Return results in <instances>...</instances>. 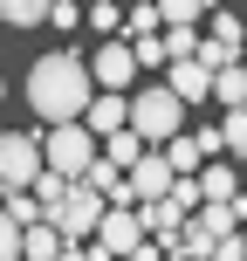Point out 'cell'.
<instances>
[{"mask_svg": "<svg viewBox=\"0 0 247 261\" xmlns=\"http://www.w3.org/2000/svg\"><path fill=\"white\" fill-rule=\"evenodd\" d=\"M96 248H103L110 261H130V254L144 248V213L138 206H110L103 227H96Z\"/></svg>", "mask_w": 247, "mask_h": 261, "instance_id": "8992f818", "label": "cell"}, {"mask_svg": "<svg viewBox=\"0 0 247 261\" xmlns=\"http://www.w3.org/2000/svg\"><path fill=\"white\" fill-rule=\"evenodd\" d=\"M144 151H151V144H144L138 130H117V138H103V158H110V165H117V172H130V165H138Z\"/></svg>", "mask_w": 247, "mask_h": 261, "instance_id": "2e32d148", "label": "cell"}, {"mask_svg": "<svg viewBox=\"0 0 247 261\" xmlns=\"http://www.w3.org/2000/svg\"><path fill=\"white\" fill-rule=\"evenodd\" d=\"M28 193H35V199H41V213H55V206H62V199H69V193H76V179H62V172H41V179H35V186H28Z\"/></svg>", "mask_w": 247, "mask_h": 261, "instance_id": "d6986e66", "label": "cell"}, {"mask_svg": "<svg viewBox=\"0 0 247 261\" xmlns=\"http://www.w3.org/2000/svg\"><path fill=\"white\" fill-rule=\"evenodd\" d=\"M55 254H62V234H55L48 220H41V227H28V234H21V261H55Z\"/></svg>", "mask_w": 247, "mask_h": 261, "instance_id": "e0dca14e", "label": "cell"}, {"mask_svg": "<svg viewBox=\"0 0 247 261\" xmlns=\"http://www.w3.org/2000/svg\"><path fill=\"white\" fill-rule=\"evenodd\" d=\"M21 234L28 227L14 220V213H0V261H21Z\"/></svg>", "mask_w": 247, "mask_h": 261, "instance_id": "4316f807", "label": "cell"}, {"mask_svg": "<svg viewBox=\"0 0 247 261\" xmlns=\"http://www.w3.org/2000/svg\"><path fill=\"white\" fill-rule=\"evenodd\" d=\"M234 193H240V172L234 165H206V172H199V206H227Z\"/></svg>", "mask_w": 247, "mask_h": 261, "instance_id": "7c38bea8", "label": "cell"}, {"mask_svg": "<svg viewBox=\"0 0 247 261\" xmlns=\"http://www.w3.org/2000/svg\"><path fill=\"white\" fill-rule=\"evenodd\" d=\"M240 35H247V21H240V14L213 7V41H227V48H240Z\"/></svg>", "mask_w": 247, "mask_h": 261, "instance_id": "d4e9b609", "label": "cell"}, {"mask_svg": "<svg viewBox=\"0 0 247 261\" xmlns=\"http://www.w3.org/2000/svg\"><path fill=\"white\" fill-rule=\"evenodd\" d=\"M213 261H247V241H240V234H227V241H213Z\"/></svg>", "mask_w": 247, "mask_h": 261, "instance_id": "f546056e", "label": "cell"}, {"mask_svg": "<svg viewBox=\"0 0 247 261\" xmlns=\"http://www.w3.org/2000/svg\"><path fill=\"white\" fill-rule=\"evenodd\" d=\"M96 130V138H117V130H130V96H117V90H103V96H90V117H83Z\"/></svg>", "mask_w": 247, "mask_h": 261, "instance_id": "30bf717a", "label": "cell"}, {"mask_svg": "<svg viewBox=\"0 0 247 261\" xmlns=\"http://www.w3.org/2000/svg\"><path fill=\"white\" fill-rule=\"evenodd\" d=\"M90 28H96V35H117V28H124L117 0H90Z\"/></svg>", "mask_w": 247, "mask_h": 261, "instance_id": "484cf974", "label": "cell"}, {"mask_svg": "<svg viewBox=\"0 0 247 261\" xmlns=\"http://www.w3.org/2000/svg\"><path fill=\"white\" fill-rule=\"evenodd\" d=\"M220 144L234 158H247V110H227V117H220Z\"/></svg>", "mask_w": 247, "mask_h": 261, "instance_id": "cb8c5ba5", "label": "cell"}, {"mask_svg": "<svg viewBox=\"0 0 247 261\" xmlns=\"http://www.w3.org/2000/svg\"><path fill=\"white\" fill-rule=\"evenodd\" d=\"M0 103H7V76H0Z\"/></svg>", "mask_w": 247, "mask_h": 261, "instance_id": "d6a6232c", "label": "cell"}, {"mask_svg": "<svg viewBox=\"0 0 247 261\" xmlns=\"http://www.w3.org/2000/svg\"><path fill=\"white\" fill-rule=\"evenodd\" d=\"M124 179H130V199H138V206H151V199H165L172 186H179V172H172V158H165V151H144L138 165L124 172Z\"/></svg>", "mask_w": 247, "mask_h": 261, "instance_id": "ba28073f", "label": "cell"}, {"mask_svg": "<svg viewBox=\"0 0 247 261\" xmlns=\"http://www.w3.org/2000/svg\"><path fill=\"white\" fill-rule=\"evenodd\" d=\"M165 158H172V172H179V179H199V172H206V151H199L193 130H179V138L165 144Z\"/></svg>", "mask_w": 247, "mask_h": 261, "instance_id": "4fadbf2b", "label": "cell"}, {"mask_svg": "<svg viewBox=\"0 0 247 261\" xmlns=\"http://www.w3.org/2000/svg\"><path fill=\"white\" fill-rule=\"evenodd\" d=\"M130 130H138L144 144H172L185 130V103L165 83H144V96H130Z\"/></svg>", "mask_w": 247, "mask_h": 261, "instance_id": "3957f363", "label": "cell"}, {"mask_svg": "<svg viewBox=\"0 0 247 261\" xmlns=\"http://www.w3.org/2000/svg\"><path fill=\"white\" fill-rule=\"evenodd\" d=\"M90 83L96 90H130V83H138V55H130V41H103V48L90 55Z\"/></svg>", "mask_w": 247, "mask_h": 261, "instance_id": "52a82bcc", "label": "cell"}, {"mask_svg": "<svg viewBox=\"0 0 247 261\" xmlns=\"http://www.w3.org/2000/svg\"><path fill=\"white\" fill-rule=\"evenodd\" d=\"M124 35L144 41V35H165V21H158V0H138V7L124 14Z\"/></svg>", "mask_w": 247, "mask_h": 261, "instance_id": "ffe728a7", "label": "cell"}, {"mask_svg": "<svg viewBox=\"0 0 247 261\" xmlns=\"http://www.w3.org/2000/svg\"><path fill=\"white\" fill-rule=\"evenodd\" d=\"M41 138L35 130H7V138H0V193H28V186L41 179Z\"/></svg>", "mask_w": 247, "mask_h": 261, "instance_id": "5b68a950", "label": "cell"}, {"mask_svg": "<svg viewBox=\"0 0 247 261\" xmlns=\"http://www.w3.org/2000/svg\"><path fill=\"white\" fill-rule=\"evenodd\" d=\"M130 55H138V69H165V35H144V41H130Z\"/></svg>", "mask_w": 247, "mask_h": 261, "instance_id": "83f0119b", "label": "cell"}, {"mask_svg": "<svg viewBox=\"0 0 247 261\" xmlns=\"http://www.w3.org/2000/svg\"><path fill=\"white\" fill-rule=\"evenodd\" d=\"M199 55V28H165V62H193Z\"/></svg>", "mask_w": 247, "mask_h": 261, "instance_id": "603a6c76", "label": "cell"}, {"mask_svg": "<svg viewBox=\"0 0 247 261\" xmlns=\"http://www.w3.org/2000/svg\"><path fill=\"white\" fill-rule=\"evenodd\" d=\"M48 7H55V0H0V21H7V28H41Z\"/></svg>", "mask_w": 247, "mask_h": 261, "instance_id": "ac0fdd59", "label": "cell"}, {"mask_svg": "<svg viewBox=\"0 0 247 261\" xmlns=\"http://www.w3.org/2000/svg\"><path fill=\"white\" fill-rule=\"evenodd\" d=\"M96 158H103V138H96L90 124H55V130H41V165L62 172V179H90Z\"/></svg>", "mask_w": 247, "mask_h": 261, "instance_id": "7a4b0ae2", "label": "cell"}, {"mask_svg": "<svg viewBox=\"0 0 247 261\" xmlns=\"http://www.w3.org/2000/svg\"><path fill=\"white\" fill-rule=\"evenodd\" d=\"M165 90L179 96V103H206V96H213V69H199V62H165Z\"/></svg>", "mask_w": 247, "mask_h": 261, "instance_id": "9c48e42d", "label": "cell"}, {"mask_svg": "<svg viewBox=\"0 0 247 261\" xmlns=\"http://www.w3.org/2000/svg\"><path fill=\"white\" fill-rule=\"evenodd\" d=\"M28 110H35V124H83L90 117V62H83L76 48H55L41 55L35 69H28Z\"/></svg>", "mask_w": 247, "mask_h": 261, "instance_id": "6da1fadb", "label": "cell"}, {"mask_svg": "<svg viewBox=\"0 0 247 261\" xmlns=\"http://www.w3.org/2000/svg\"><path fill=\"white\" fill-rule=\"evenodd\" d=\"M103 213H110V199L96 193L90 179H76V193H69L62 206L48 213V227H55V234H62V241H90L96 227H103Z\"/></svg>", "mask_w": 247, "mask_h": 261, "instance_id": "277c9868", "label": "cell"}, {"mask_svg": "<svg viewBox=\"0 0 247 261\" xmlns=\"http://www.w3.org/2000/svg\"><path fill=\"white\" fill-rule=\"evenodd\" d=\"M193 220H199V227H206V234H213V241H227V234H240V213H234V199H227V206H199V213H193Z\"/></svg>", "mask_w": 247, "mask_h": 261, "instance_id": "44dd1931", "label": "cell"}, {"mask_svg": "<svg viewBox=\"0 0 247 261\" xmlns=\"http://www.w3.org/2000/svg\"><path fill=\"white\" fill-rule=\"evenodd\" d=\"M48 28H76V0H55V7H48Z\"/></svg>", "mask_w": 247, "mask_h": 261, "instance_id": "4dcf8cb0", "label": "cell"}, {"mask_svg": "<svg viewBox=\"0 0 247 261\" xmlns=\"http://www.w3.org/2000/svg\"><path fill=\"white\" fill-rule=\"evenodd\" d=\"M172 199H179V206L193 213V206H199V179H179V186H172Z\"/></svg>", "mask_w": 247, "mask_h": 261, "instance_id": "1f68e13d", "label": "cell"}, {"mask_svg": "<svg viewBox=\"0 0 247 261\" xmlns=\"http://www.w3.org/2000/svg\"><path fill=\"white\" fill-rule=\"evenodd\" d=\"M138 213H144V234H151V241H172L185 220H193V213H185L172 193H165V199H151V206H138Z\"/></svg>", "mask_w": 247, "mask_h": 261, "instance_id": "8fae6325", "label": "cell"}, {"mask_svg": "<svg viewBox=\"0 0 247 261\" xmlns=\"http://www.w3.org/2000/svg\"><path fill=\"white\" fill-rule=\"evenodd\" d=\"M0 138H7V124H0Z\"/></svg>", "mask_w": 247, "mask_h": 261, "instance_id": "836d02e7", "label": "cell"}, {"mask_svg": "<svg viewBox=\"0 0 247 261\" xmlns=\"http://www.w3.org/2000/svg\"><path fill=\"white\" fill-rule=\"evenodd\" d=\"M0 213H14V220H21V227H41V220H48L35 193H0Z\"/></svg>", "mask_w": 247, "mask_h": 261, "instance_id": "7402d4cb", "label": "cell"}, {"mask_svg": "<svg viewBox=\"0 0 247 261\" xmlns=\"http://www.w3.org/2000/svg\"><path fill=\"white\" fill-rule=\"evenodd\" d=\"M220 0H158V21L165 28H199V14H213Z\"/></svg>", "mask_w": 247, "mask_h": 261, "instance_id": "9a60e30c", "label": "cell"}, {"mask_svg": "<svg viewBox=\"0 0 247 261\" xmlns=\"http://www.w3.org/2000/svg\"><path fill=\"white\" fill-rule=\"evenodd\" d=\"M55 261H110V254L90 248V241H62V254H55Z\"/></svg>", "mask_w": 247, "mask_h": 261, "instance_id": "f1b7e54d", "label": "cell"}, {"mask_svg": "<svg viewBox=\"0 0 247 261\" xmlns=\"http://www.w3.org/2000/svg\"><path fill=\"white\" fill-rule=\"evenodd\" d=\"M213 103L247 110V62H234V69H220V76H213Z\"/></svg>", "mask_w": 247, "mask_h": 261, "instance_id": "5bb4252c", "label": "cell"}]
</instances>
